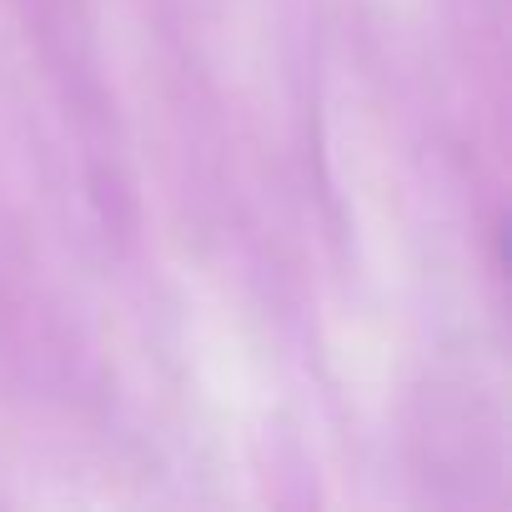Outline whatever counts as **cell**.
Wrapping results in <instances>:
<instances>
[]
</instances>
